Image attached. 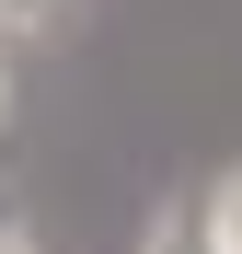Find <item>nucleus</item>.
Wrapping results in <instances>:
<instances>
[{"label": "nucleus", "instance_id": "1", "mask_svg": "<svg viewBox=\"0 0 242 254\" xmlns=\"http://www.w3.org/2000/svg\"><path fill=\"white\" fill-rule=\"evenodd\" d=\"M196 243H208V254H242V162L208 174V196H196Z\"/></svg>", "mask_w": 242, "mask_h": 254}, {"label": "nucleus", "instance_id": "2", "mask_svg": "<svg viewBox=\"0 0 242 254\" xmlns=\"http://www.w3.org/2000/svg\"><path fill=\"white\" fill-rule=\"evenodd\" d=\"M139 254H208V243H196V196H161L150 231H139Z\"/></svg>", "mask_w": 242, "mask_h": 254}, {"label": "nucleus", "instance_id": "3", "mask_svg": "<svg viewBox=\"0 0 242 254\" xmlns=\"http://www.w3.org/2000/svg\"><path fill=\"white\" fill-rule=\"evenodd\" d=\"M58 12H69V0H0V23H23V35H47Z\"/></svg>", "mask_w": 242, "mask_h": 254}, {"label": "nucleus", "instance_id": "4", "mask_svg": "<svg viewBox=\"0 0 242 254\" xmlns=\"http://www.w3.org/2000/svg\"><path fill=\"white\" fill-rule=\"evenodd\" d=\"M0 254H35V231H23V220H12V208H0Z\"/></svg>", "mask_w": 242, "mask_h": 254}, {"label": "nucleus", "instance_id": "5", "mask_svg": "<svg viewBox=\"0 0 242 254\" xmlns=\"http://www.w3.org/2000/svg\"><path fill=\"white\" fill-rule=\"evenodd\" d=\"M0 127H12V69H0Z\"/></svg>", "mask_w": 242, "mask_h": 254}]
</instances>
